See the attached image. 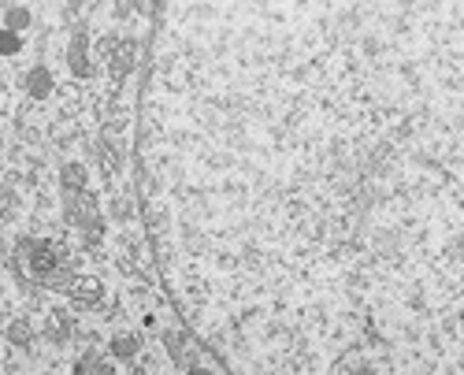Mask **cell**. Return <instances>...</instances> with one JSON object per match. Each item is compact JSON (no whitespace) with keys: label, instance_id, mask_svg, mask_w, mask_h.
I'll list each match as a JSON object with an SVG mask.
<instances>
[{"label":"cell","instance_id":"6da1fadb","mask_svg":"<svg viewBox=\"0 0 464 375\" xmlns=\"http://www.w3.org/2000/svg\"><path fill=\"white\" fill-rule=\"evenodd\" d=\"M56 261H60V256H56L53 245H48V242H37V245H34V256H30V271H34L37 279H48V275H53V268H56Z\"/></svg>","mask_w":464,"mask_h":375},{"label":"cell","instance_id":"277c9868","mask_svg":"<svg viewBox=\"0 0 464 375\" xmlns=\"http://www.w3.org/2000/svg\"><path fill=\"white\" fill-rule=\"evenodd\" d=\"M48 89H53V74H48V67H34L27 74V93L41 100V97H48Z\"/></svg>","mask_w":464,"mask_h":375},{"label":"cell","instance_id":"52a82bcc","mask_svg":"<svg viewBox=\"0 0 464 375\" xmlns=\"http://www.w3.org/2000/svg\"><path fill=\"white\" fill-rule=\"evenodd\" d=\"M8 338H11V346H30V338H34L30 323H27V320H15V323L8 327Z\"/></svg>","mask_w":464,"mask_h":375},{"label":"cell","instance_id":"30bf717a","mask_svg":"<svg viewBox=\"0 0 464 375\" xmlns=\"http://www.w3.org/2000/svg\"><path fill=\"white\" fill-rule=\"evenodd\" d=\"M112 353H115V357H134V353H138V342H134V338H115V342H112Z\"/></svg>","mask_w":464,"mask_h":375},{"label":"cell","instance_id":"9c48e42d","mask_svg":"<svg viewBox=\"0 0 464 375\" xmlns=\"http://www.w3.org/2000/svg\"><path fill=\"white\" fill-rule=\"evenodd\" d=\"M8 27L22 34V30L30 27V11H27V8H11V11H8Z\"/></svg>","mask_w":464,"mask_h":375},{"label":"cell","instance_id":"7a4b0ae2","mask_svg":"<svg viewBox=\"0 0 464 375\" xmlns=\"http://www.w3.org/2000/svg\"><path fill=\"white\" fill-rule=\"evenodd\" d=\"M134 56H138L134 41H115V48H112V71L126 74V71H131V63H134Z\"/></svg>","mask_w":464,"mask_h":375},{"label":"cell","instance_id":"ba28073f","mask_svg":"<svg viewBox=\"0 0 464 375\" xmlns=\"http://www.w3.org/2000/svg\"><path fill=\"white\" fill-rule=\"evenodd\" d=\"M82 183H86V171H82L79 164L63 167V186H67V190H82Z\"/></svg>","mask_w":464,"mask_h":375},{"label":"cell","instance_id":"5b68a950","mask_svg":"<svg viewBox=\"0 0 464 375\" xmlns=\"http://www.w3.org/2000/svg\"><path fill=\"white\" fill-rule=\"evenodd\" d=\"M71 71L79 74V79H86V74H89V63H86V34L82 30L74 34V41H71Z\"/></svg>","mask_w":464,"mask_h":375},{"label":"cell","instance_id":"8992f818","mask_svg":"<svg viewBox=\"0 0 464 375\" xmlns=\"http://www.w3.org/2000/svg\"><path fill=\"white\" fill-rule=\"evenodd\" d=\"M22 48V37H19V30H11V27H4L0 30V56H15Z\"/></svg>","mask_w":464,"mask_h":375},{"label":"cell","instance_id":"3957f363","mask_svg":"<svg viewBox=\"0 0 464 375\" xmlns=\"http://www.w3.org/2000/svg\"><path fill=\"white\" fill-rule=\"evenodd\" d=\"M71 287H74L71 297H74L79 305H97V301H100V282H97V279H74Z\"/></svg>","mask_w":464,"mask_h":375},{"label":"cell","instance_id":"8fae6325","mask_svg":"<svg viewBox=\"0 0 464 375\" xmlns=\"http://www.w3.org/2000/svg\"><path fill=\"white\" fill-rule=\"evenodd\" d=\"M152 4H157V0H138V11H141V15H149Z\"/></svg>","mask_w":464,"mask_h":375}]
</instances>
